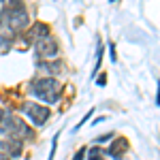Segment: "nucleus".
I'll return each mask as SVG.
<instances>
[{
    "mask_svg": "<svg viewBox=\"0 0 160 160\" xmlns=\"http://www.w3.org/2000/svg\"><path fill=\"white\" fill-rule=\"evenodd\" d=\"M0 145H2V148L7 149V152H9L11 156H19V154H22V143H19V141H13V139H7V141H2Z\"/></svg>",
    "mask_w": 160,
    "mask_h": 160,
    "instance_id": "obj_8",
    "label": "nucleus"
},
{
    "mask_svg": "<svg viewBox=\"0 0 160 160\" xmlns=\"http://www.w3.org/2000/svg\"><path fill=\"white\" fill-rule=\"evenodd\" d=\"M49 37V26L43 24V22H38V24L32 26V30L28 32V38H32V41H41V38H47Z\"/></svg>",
    "mask_w": 160,
    "mask_h": 160,
    "instance_id": "obj_6",
    "label": "nucleus"
},
{
    "mask_svg": "<svg viewBox=\"0 0 160 160\" xmlns=\"http://www.w3.org/2000/svg\"><path fill=\"white\" fill-rule=\"evenodd\" d=\"M111 137H113V132H109V135H105V137H98L96 141H98V143H105V141H109Z\"/></svg>",
    "mask_w": 160,
    "mask_h": 160,
    "instance_id": "obj_16",
    "label": "nucleus"
},
{
    "mask_svg": "<svg viewBox=\"0 0 160 160\" xmlns=\"http://www.w3.org/2000/svg\"><path fill=\"white\" fill-rule=\"evenodd\" d=\"M126 149H128V139L120 137V139H118V141H115V143H113V145L109 148V154H111V156H113L115 160H120L124 154H126Z\"/></svg>",
    "mask_w": 160,
    "mask_h": 160,
    "instance_id": "obj_7",
    "label": "nucleus"
},
{
    "mask_svg": "<svg viewBox=\"0 0 160 160\" xmlns=\"http://www.w3.org/2000/svg\"><path fill=\"white\" fill-rule=\"evenodd\" d=\"M0 160H7V158H4V156H2V154H0Z\"/></svg>",
    "mask_w": 160,
    "mask_h": 160,
    "instance_id": "obj_18",
    "label": "nucleus"
},
{
    "mask_svg": "<svg viewBox=\"0 0 160 160\" xmlns=\"http://www.w3.org/2000/svg\"><path fill=\"white\" fill-rule=\"evenodd\" d=\"M32 92L45 102H58L60 98V83L53 77H45V79H37L32 83Z\"/></svg>",
    "mask_w": 160,
    "mask_h": 160,
    "instance_id": "obj_1",
    "label": "nucleus"
},
{
    "mask_svg": "<svg viewBox=\"0 0 160 160\" xmlns=\"http://www.w3.org/2000/svg\"><path fill=\"white\" fill-rule=\"evenodd\" d=\"M37 56L38 58H56L58 56V43L53 41V38H41L37 43Z\"/></svg>",
    "mask_w": 160,
    "mask_h": 160,
    "instance_id": "obj_5",
    "label": "nucleus"
},
{
    "mask_svg": "<svg viewBox=\"0 0 160 160\" xmlns=\"http://www.w3.org/2000/svg\"><path fill=\"white\" fill-rule=\"evenodd\" d=\"M2 120H4V126H2V130H4L7 135L11 137V139H13V137H19V139H24V137H30V135H32V130H30V128H28V126H26V124L22 122L19 118H15V115H4Z\"/></svg>",
    "mask_w": 160,
    "mask_h": 160,
    "instance_id": "obj_2",
    "label": "nucleus"
},
{
    "mask_svg": "<svg viewBox=\"0 0 160 160\" xmlns=\"http://www.w3.org/2000/svg\"><path fill=\"white\" fill-rule=\"evenodd\" d=\"M83 156H86V148H81L77 154H75V158L73 160H83Z\"/></svg>",
    "mask_w": 160,
    "mask_h": 160,
    "instance_id": "obj_14",
    "label": "nucleus"
},
{
    "mask_svg": "<svg viewBox=\"0 0 160 160\" xmlns=\"http://www.w3.org/2000/svg\"><path fill=\"white\" fill-rule=\"evenodd\" d=\"M102 51H105V47H102V43H98V51H96V66H94V73L100 68V64H102Z\"/></svg>",
    "mask_w": 160,
    "mask_h": 160,
    "instance_id": "obj_10",
    "label": "nucleus"
},
{
    "mask_svg": "<svg viewBox=\"0 0 160 160\" xmlns=\"http://www.w3.org/2000/svg\"><path fill=\"white\" fill-rule=\"evenodd\" d=\"M62 62H43V64H41V66H43V68H47V71H51V73H60L62 71V66H60Z\"/></svg>",
    "mask_w": 160,
    "mask_h": 160,
    "instance_id": "obj_9",
    "label": "nucleus"
},
{
    "mask_svg": "<svg viewBox=\"0 0 160 160\" xmlns=\"http://www.w3.org/2000/svg\"><path fill=\"white\" fill-rule=\"evenodd\" d=\"M4 17L9 19V26L11 28H26L28 26V22H30V17H28V13H26V9L22 7V2L19 0H15L13 2V9H9V11H4Z\"/></svg>",
    "mask_w": 160,
    "mask_h": 160,
    "instance_id": "obj_3",
    "label": "nucleus"
},
{
    "mask_svg": "<svg viewBox=\"0 0 160 160\" xmlns=\"http://www.w3.org/2000/svg\"><path fill=\"white\" fill-rule=\"evenodd\" d=\"M88 160H102L100 149H98V148H92V149H90V158H88Z\"/></svg>",
    "mask_w": 160,
    "mask_h": 160,
    "instance_id": "obj_11",
    "label": "nucleus"
},
{
    "mask_svg": "<svg viewBox=\"0 0 160 160\" xmlns=\"http://www.w3.org/2000/svg\"><path fill=\"white\" fill-rule=\"evenodd\" d=\"M92 113H94V109H90V111H88V115H83V120L77 124V126H75V130H79V128H81V126H83V124H86L88 120H90V115H92Z\"/></svg>",
    "mask_w": 160,
    "mask_h": 160,
    "instance_id": "obj_12",
    "label": "nucleus"
},
{
    "mask_svg": "<svg viewBox=\"0 0 160 160\" xmlns=\"http://www.w3.org/2000/svg\"><path fill=\"white\" fill-rule=\"evenodd\" d=\"M96 83H98V86H105V83H107V75H105V73H100V77L96 79Z\"/></svg>",
    "mask_w": 160,
    "mask_h": 160,
    "instance_id": "obj_15",
    "label": "nucleus"
},
{
    "mask_svg": "<svg viewBox=\"0 0 160 160\" xmlns=\"http://www.w3.org/2000/svg\"><path fill=\"white\" fill-rule=\"evenodd\" d=\"M2 118H4V111L0 109V122H2Z\"/></svg>",
    "mask_w": 160,
    "mask_h": 160,
    "instance_id": "obj_17",
    "label": "nucleus"
},
{
    "mask_svg": "<svg viewBox=\"0 0 160 160\" xmlns=\"http://www.w3.org/2000/svg\"><path fill=\"white\" fill-rule=\"evenodd\" d=\"M24 111H26V115H28V120L34 124V126H43L51 115L47 107H41V105H37V102H26Z\"/></svg>",
    "mask_w": 160,
    "mask_h": 160,
    "instance_id": "obj_4",
    "label": "nucleus"
},
{
    "mask_svg": "<svg viewBox=\"0 0 160 160\" xmlns=\"http://www.w3.org/2000/svg\"><path fill=\"white\" fill-rule=\"evenodd\" d=\"M56 145H58V135L53 137V143H51V152H49V160H53V156H56Z\"/></svg>",
    "mask_w": 160,
    "mask_h": 160,
    "instance_id": "obj_13",
    "label": "nucleus"
}]
</instances>
